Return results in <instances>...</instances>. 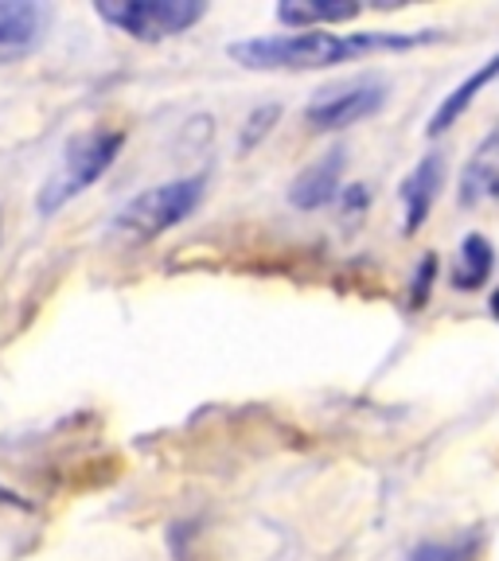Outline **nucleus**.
<instances>
[{
	"mask_svg": "<svg viewBox=\"0 0 499 561\" xmlns=\"http://www.w3.org/2000/svg\"><path fill=\"white\" fill-rule=\"evenodd\" d=\"M277 117H281V105L277 102H270V105H258L254 114L246 117V129H242V137H238V145H242V152H250L258 145V140L265 137V133L277 125Z\"/></svg>",
	"mask_w": 499,
	"mask_h": 561,
	"instance_id": "nucleus-14",
	"label": "nucleus"
},
{
	"mask_svg": "<svg viewBox=\"0 0 499 561\" xmlns=\"http://www.w3.org/2000/svg\"><path fill=\"white\" fill-rule=\"evenodd\" d=\"M496 270V250L484 234H465L461 238V250H456V262H453V285L456 289H484V280L491 277Z\"/></svg>",
	"mask_w": 499,
	"mask_h": 561,
	"instance_id": "nucleus-11",
	"label": "nucleus"
},
{
	"mask_svg": "<svg viewBox=\"0 0 499 561\" xmlns=\"http://www.w3.org/2000/svg\"><path fill=\"white\" fill-rule=\"evenodd\" d=\"M360 12V0H285V4H277V20L297 27V32L320 24H343V20H355Z\"/></svg>",
	"mask_w": 499,
	"mask_h": 561,
	"instance_id": "nucleus-10",
	"label": "nucleus"
},
{
	"mask_svg": "<svg viewBox=\"0 0 499 561\" xmlns=\"http://www.w3.org/2000/svg\"><path fill=\"white\" fill-rule=\"evenodd\" d=\"M441 187H445V160L441 152H430L413 164V172L402 180V207H406V234L421 227L430 219L433 203H438Z\"/></svg>",
	"mask_w": 499,
	"mask_h": 561,
	"instance_id": "nucleus-6",
	"label": "nucleus"
},
{
	"mask_svg": "<svg viewBox=\"0 0 499 561\" xmlns=\"http://www.w3.org/2000/svg\"><path fill=\"white\" fill-rule=\"evenodd\" d=\"M496 79H499V51L491 55V59L484 62V67H476L473 75H468V79L461 82V87H453L445 98H441L438 114L430 117V137H441V133H445L449 125L461 122V117H465L468 105L476 102V94H480V90H488Z\"/></svg>",
	"mask_w": 499,
	"mask_h": 561,
	"instance_id": "nucleus-9",
	"label": "nucleus"
},
{
	"mask_svg": "<svg viewBox=\"0 0 499 561\" xmlns=\"http://www.w3.org/2000/svg\"><path fill=\"white\" fill-rule=\"evenodd\" d=\"M0 503H20V500H16V495H12V491H9V488H4V483H0Z\"/></svg>",
	"mask_w": 499,
	"mask_h": 561,
	"instance_id": "nucleus-16",
	"label": "nucleus"
},
{
	"mask_svg": "<svg viewBox=\"0 0 499 561\" xmlns=\"http://www.w3.org/2000/svg\"><path fill=\"white\" fill-rule=\"evenodd\" d=\"M386 94H390V87L378 75H360V79L336 82V87L320 90L305 105V122L313 129H348V125L367 122L371 114H378Z\"/></svg>",
	"mask_w": 499,
	"mask_h": 561,
	"instance_id": "nucleus-5",
	"label": "nucleus"
},
{
	"mask_svg": "<svg viewBox=\"0 0 499 561\" xmlns=\"http://www.w3.org/2000/svg\"><path fill=\"white\" fill-rule=\"evenodd\" d=\"M488 308H491V316H496V320H499V289H496V293H491V300H488Z\"/></svg>",
	"mask_w": 499,
	"mask_h": 561,
	"instance_id": "nucleus-17",
	"label": "nucleus"
},
{
	"mask_svg": "<svg viewBox=\"0 0 499 561\" xmlns=\"http://www.w3.org/2000/svg\"><path fill=\"white\" fill-rule=\"evenodd\" d=\"M484 538L476 535H461V538H438V542H421L410 550V561H476Z\"/></svg>",
	"mask_w": 499,
	"mask_h": 561,
	"instance_id": "nucleus-13",
	"label": "nucleus"
},
{
	"mask_svg": "<svg viewBox=\"0 0 499 561\" xmlns=\"http://www.w3.org/2000/svg\"><path fill=\"white\" fill-rule=\"evenodd\" d=\"M488 199H499V122L476 145L465 172H461V203L476 207V203H488Z\"/></svg>",
	"mask_w": 499,
	"mask_h": 561,
	"instance_id": "nucleus-7",
	"label": "nucleus"
},
{
	"mask_svg": "<svg viewBox=\"0 0 499 561\" xmlns=\"http://www.w3.org/2000/svg\"><path fill=\"white\" fill-rule=\"evenodd\" d=\"M125 145V133L117 129H87V133H75V137L63 145V157L59 168L44 180L39 195H35V210L39 215H55V210L67 207L75 195H82L90 184H98L110 164L117 160Z\"/></svg>",
	"mask_w": 499,
	"mask_h": 561,
	"instance_id": "nucleus-2",
	"label": "nucleus"
},
{
	"mask_svg": "<svg viewBox=\"0 0 499 561\" xmlns=\"http://www.w3.org/2000/svg\"><path fill=\"white\" fill-rule=\"evenodd\" d=\"M433 273H438V257L426 254L421 257V265L413 270V285H410V308L426 305V297H430V285H433Z\"/></svg>",
	"mask_w": 499,
	"mask_h": 561,
	"instance_id": "nucleus-15",
	"label": "nucleus"
},
{
	"mask_svg": "<svg viewBox=\"0 0 499 561\" xmlns=\"http://www.w3.org/2000/svg\"><path fill=\"white\" fill-rule=\"evenodd\" d=\"M94 12L117 32L157 44V39H168V35H180L192 24H200L207 16V4L203 0H98Z\"/></svg>",
	"mask_w": 499,
	"mask_h": 561,
	"instance_id": "nucleus-4",
	"label": "nucleus"
},
{
	"mask_svg": "<svg viewBox=\"0 0 499 561\" xmlns=\"http://www.w3.org/2000/svg\"><path fill=\"white\" fill-rule=\"evenodd\" d=\"M44 27V9L27 0H0V51H20L35 44V35Z\"/></svg>",
	"mask_w": 499,
	"mask_h": 561,
	"instance_id": "nucleus-12",
	"label": "nucleus"
},
{
	"mask_svg": "<svg viewBox=\"0 0 499 561\" xmlns=\"http://www.w3.org/2000/svg\"><path fill=\"white\" fill-rule=\"evenodd\" d=\"M438 39H445V32H290L238 39L227 47V55L246 70H320L375 51H410V47L438 44Z\"/></svg>",
	"mask_w": 499,
	"mask_h": 561,
	"instance_id": "nucleus-1",
	"label": "nucleus"
},
{
	"mask_svg": "<svg viewBox=\"0 0 499 561\" xmlns=\"http://www.w3.org/2000/svg\"><path fill=\"white\" fill-rule=\"evenodd\" d=\"M343 164H348L343 149L325 152V157L316 160V164H308L305 172L293 180V187H290V203H293V207L316 210V207H325V203H332L336 192H340Z\"/></svg>",
	"mask_w": 499,
	"mask_h": 561,
	"instance_id": "nucleus-8",
	"label": "nucleus"
},
{
	"mask_svg": "<svg viewBox=\"0 0 499 561\" xmlns=\"http://www.w3.org/2000/svg\"><path fill=\"white\" fill-rule=\"evenodd\" d=\"M200 199H203L200 175L172 180V184H157V187H149V192L133 195V199L117 210L114 227L122 230V234L137 238V242H149V238L180 227V222L200 207Z\"/></svg>",
	"mask_w": 499,
	"mask_h": 561,
	"instance_id": "nucleus-3",
	"label": "nucleus"
}]
</instances>
